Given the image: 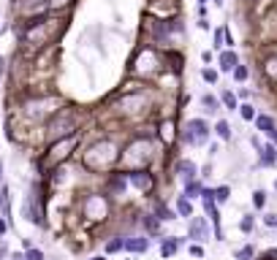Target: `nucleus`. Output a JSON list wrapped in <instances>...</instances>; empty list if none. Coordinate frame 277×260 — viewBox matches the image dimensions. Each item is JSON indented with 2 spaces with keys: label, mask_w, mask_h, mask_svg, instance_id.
<instances>
[{
  "label": "nucleus",
  "mask_w": 277,
  "mask_h": 260,
  "mask_svg": "<svg viewBox=\"0 0 277 260\" xmlns=\"http://www.w3.org/2000/svg\"><path fill=\"white\" fill-rule=\"evenodd\" d=\"M212 171H215L212 160H209V163H204V165L199 168V179H201V182H204V179H209V176H212Z\"/></svg>",
  "instance_id": "2f4dec72"
},
{
  "label": "nucleus",
  "mask_w": 277,
  "mask_h": 260,
  "mask_svg": "<svg viewBox=\"0 0 277 260\" xmlns=\"http://www.w3.org/2000/svg\"><path fill=\"white\" fill-rule=\"evenodd\" d=\"M188 244H190L188 236H163L158 241V252H160L163 260H169V258H174L182 247H188Z\"/></svg>",
  "instance_id": "6e6552de"
},
{
  "label": "nucleus",
  "mask_w": 277,
  "mask_h": 260,
  "mask_svg": "<svg viewBox=\"0 0 277 260\" xmlns=\"http://www.w3.org/2000/svg\"><path fill=\"white\" fill-rule=\"evenodd\" d=\"M199 103H201V111H204L206 117H218L220 109H223L220 98H218V95H212V93H204V95L199 98Z\"/></svg>",
  "instance_id": "dca6fc26"
},
{
  "label": "nucleus",
  "mask_w": 277,
  "mask_h": 260,
  "mask_svg": "<svg viewBox=\"0 0 277 260\" xmlns=\"http://www.w3.org/2000/svg\"><path fill=\"white\" fill-rule=\"evenodd\" d=\"M212 233H215V228H212V222L206 220V214H193L188 220V241H196V244H206L209 238H212Z\"/></svg>",
  "instance_id": "7ed1b4c3"
},
{
  "label": "nucleus",
  "mask_w": 277,
  "mask_h": 260,
  "mask_svg": "<svg viewBox=\"0 0 277 260\" xmlns=\"http://www.w3.org/2000/svg\"><path fill=\"white\" fill-rule=\"evenodd\" d=\"M199 30H212V24H209V19H199Z\"/></svg>",
  "instance_id": "4c0bfd02"
},
{
  "label": "nucleus",
  "mask_w": 277,
  "mask_h": 260,
  "mask_svg": "<svg viewBox=\"0 0 277 260\" xmlns=\"http://www.w3.org/2000/svg\"><path fill=\"white\" fill-rule=\"evenodd\" d=\"M22 217L27 222H33V225H44V212L36 206V192H30L27 198H25L22 203Z\"/></svg>",
  "instance_id": "9b49d317"
},
{
  "label": "nucleus",
  "mask_w": 277,
  "mask_h": 260,
  "mask_svg": "<svg viewBox=\"0 0 277 260\" xmlns=\"http://www.w3.org/2000/svg\"><path fill=\"white\" fill-rule=\"evenodd\" d=\"M228 201H231V185L223 182V185L215 187V203H218V206H226Z\"/></svg>",
  "instance_id": "b1692460"
},
{
  "label": "nucleus",
  "mask_w": 277,
  "mask_h": 260,
  "mask_svg": "<svg viewBox=\"0 0 277 260\" xmlns=\"http://www.w3.org/2000/svg\"><path fill=\"white\" fill-rule=\"evenodd\" d=\"M248 141H250V146H253L255 152H258L261 146H264V136H261V133H253V136H250V139H248Z\"/></svg>",
  "instance_id": "72a5a7b5"
},
{
  "label": "nucleus",
  "mask_w": 277,
  "mask_h": 260,
  "mask_svg": "<svg viewBox=\"0 0 277 260\" xmlns=\"http://www.w3.org/2000/svg\"><path fill=\"white\" fill-rule=\"evenodd\" d=\"M139 228H142V233H147L150 238H155V241H160V238L166 236L163 233V222H160L152 212H142L139 214Z\"/></svg>",
  "instance_id": "0eeeda50"
},
{
  "label": "nucleus",
  "mask_w": 277,
  "mask_h": 260,
  "mask_svg": "<svg viewBox=\"0 0 277 260\" xmlns=\"http://www.w3.org/2000/svg\"><path fill=\"white\" fill-rule=\"evenodd\" d=\"M0 212H3V220L11 222V190H8V185H0Z\"/></svg>",
  "instance_id": "a211bd4d"
},
{
  "label": "nucleus",
  "mask_w": 277,
  "mask_h": 260,
  "mask_svg": "<svg viewBox=\"0 0 277 260\" xmlns=\"http://www.w3.org/2000/svg\"><path fill=\"white\" fill-rule=\"evenodd\" d=\"M212 133L218 141H223V144H231L234 141V127H231V122L226 119V117H218V119L212 122Z\"/></svg>",
  "instance_id": "4468645a"
},
{
  "label": "nucleus",
  "mask_w": 277,
  "mask_h": 260,
  "mask_svg": "<svg viewBox=\"0 0 277 260\" xmlns=\"http://www.w3.org/2000/svg\"><path fill=\"white\" fill-rule=\"evenodd\" d=\"M150 212H152L155 217H158V220L163 222V225H166V222L179 220V217H177V212H174V206H169V203H166L163 198H155V201H152V206H150Z\"/></svg>",
  "instance_id": "f8f14e48"
},
{
  "label": "nucleus",
  "mask_w": 277,
  "mask_h": 260,
  "mask_svg": "<svg viewBox=\"0 0 277 260\" xmlns=\"http://www.w3.org/2000/svg\"><path fill=\"white\" fill-rule=\"evenodd\" d=\"M0 185H6V173H3V160H0Z\"/></svg>",
  "instance_id": "ea45409f"
},
{
  "label": "nucleus",
  "mask_w": 277,
  "mask_h": 260,
  "mask_svg": "<svg viewBox=\"0 0 277 260\" xmlns=\"http://www.w3.org/2000/svg\"><path fill=\"white\" fill-rule=\"evenodd\" d=\"M231 79L236 81V84H245V81L250 79V65H245V63H239L234 71H231Z\"/></svg>",
  "instance_id": "a878e982"
},
{
  "label": "nucleus",
  "mask_w": 277,
  "mask_h": 260,
  "mask_svg": "<svg viewBox=\"0 0 277 260\" xmlns=\"http://www.w3.org/2000/svg\"><path fill=\"white\" fill-rule=\"evenodd\" d=\"M201 192H204V182L201 179H190L182 185V195H188L190 201H196V198L201 201Z\"/></svg>",
  "instance_id": "6ab92c4d"
},
{
  "label": "nucleus",
  "mask_w": 277,
  "mask_h": 260,
  "mask_svg": "<svg viewBox=\"0 0 277 260\" xmlns=\"http://www.w3.org/2000/svg\"><path fill=\"white\" fill-rule=\"evenodd\" d=\"M25 258L27 260H47V252L41 247H30V249H25Z\"/></svg>",
  "instance_id": "c85d7f7f"
},
{
  "label": "nucleus",
  "mask_w": 277,
  "mask_h": 260,
  "mask_svg": "<svg viewBox=\"0 0 277 260\" xmlns=\"http://www.w3.org/2000/svg\"><path fill=\"white\" fill-rule=\"evenodd\" d=\"M188 255H190V258H204V255H206V249H204V244H196V241H190L188 244Z\"/></svg>",
  "instance_id": "c756f323"
},
{
  "label": "nucleus",
  "mask_w": 277,
  "mask_h": 260,
  "mask_svg": "<svg viewBox=\"0 0 277 260\" xmlns=\"http://www.w3.org/2000/svg\"><path fill=\"white\" fill-rule=\"evenodd\" d=\"M8 228H11V222H8V220H3V217H0V238H3V236H6V233H8Z\"/></svg>",
  "instance_id": "c9c22d12"
},
{
  "label": "nucleus",
  "mask_w": 277,
  "mask_h": 260,
  "mask_svg": "<svg viewBox=\"0 0 277 260\" xmlns=\"http://www.w3.org/2000/svg\"><path fill=\"white\" fill-rule=\"evenodd\" d=\"M212 49L215 52H223L226 49V27H215L212 30Z\"/></svg>",
  "instance_id": "bb28decb"
},
{
  "label": "nucleus",
  "mask_w": 277,
  "mask_h": 260,
  "mask_svg": "<svg viewBox=\"0 0 277 260\" xmlns=\"http://www.w3.org/2000/svg\"><path fill=\"white\" fill-rule=\"evenodd\" d=\"M212 136H215L212 122L204 119V117H190L179 130V144L188 146V149H201V146H209Z\"/></svg>",
  "instance_id": "f257e3e1"
},
{
  "label": "nucleus",
  "mask_w": 277,
  "mask_h": 260,
  "mask_svg": "<svg viewBox=\"0 0 277 260\" xmlns=\"http://www.w3.org/2000/svg\"><path fill=\"white\" fill-rule=\"evenodd\" d=\"M258 258V252H255L253 244H245V247L234 249V260H255Z\"/></svg>",
  "instance_id": "393cba45"
},
{
  "label": "nucleus",
  "mask_w": 277,
  "mask_h": 260,
  "mask_svg": "<svg viewBox=\"0 0 277 260\" xmlns=\"http://www.w3.org/2000/svg\"><path fill=\"white\" fill-rule=\"evenodd\" d=\"M218 152H220V144H218V141H209V146H206V155H209V157H218Z\"/></svg>",
  "instance_id": "f704fd0d"
},
{
  "label": "nucleus",
  "mask_w": 277,
  "mask_h": 260,
  "mask_svg": "<svg viewBox=\"0 0 277 260\" xmlns=\"http://www.w3.org/2000/svg\"><path fill=\"white\" fill-rule=\"evenodd\" d=\"M236 228H239V233H245V236H250V233L255 231V214L248 212V214H242L239 222H236Z\"/></svg>",
  "instance_id": "4be33fe9"
},
{
  "label": "nucleus",
  "mask_w": 277,
  "mask_h": 260,
  "mask_svg": "<svg viewBox=\"0 0 277 260\" xmlns=\"http://www.w3.org/2000/svg\"><path fill=\"white\" fill-rule=\"evenodd\" d=\"M212 3H215V6H218V8H220V6H223V3H226V0H212Z\"/></svg>",
  "instance_id": "c03bdc74"
},
{
  "label": "nucleus",
  "mask_w": 277,
  "mask_h": 260,
  "mask_svg": "<svg viewBox=\"0 0 277 260\" xmlns=\"http://www.w3.org/2000/svg\"><path fill=\"white\" fill-rule=\"evenodd\" d=\"M90 260H106V255H93Z\"/></svg>",
  "instance_id": "79ce46f5"
},
{
  "label": "nucleus",
  "mask_w": 277,
  "mask_h": 260,
  "mask_svg": "<svg viewBox=\"0 0 277 260\" xmlns=\"http://www.w3.org/2000/svg\"><path fill=\"white\" fill-rule=\"evenodd\" d=\"M264 228H269V231H277V212H264Z\"/></svg>",
  "instance_id": "7c9ffc66"
},
{
  "label": "nucleus",
  "mask_w": 277,
  "mask_h": 260,
  "mask_svg": "<svg viewBox=\"0 0 277 260\" xmlns=\"http://www.w3.org/2000/svg\"><path fill=\"white\" fill-rule=\"evenodd\" d=\"M236 114L242 117V122H255V117H258V109H255L250 100H245V103H239V111Z\"/></svg>",
  "instance_id": "5701e85b"
},
{
  "label": "nucleus",
  "mask_w": 277,
  "mask_h": 260,
  "mask_svg": "<svg viewBox=\"0 0 277 260\" xmlns=\"http://www.w3.org/2000/svg\"><path fill=\"white\" fill-rule=\"evenodd\" d=\"M201 79H204L206 84H218L220 81V71L212 68V65H204V68H201Z\"/></svg>",
  "instance_id": "cd10ccee"
},
{
  "label": "nucleus",
  "mask_w": 277,
  "mask_h": 260,
  "mask_svg": "<svg viewBox=\"0 0 277 260\" xmlns=\"http://www.w3.org/2000/svg\"><path fill=\"white\" fill-rule=\"evenodd\" d=\"M196 3H199V6H206V3H209V0H196Z\"/></svg>",
  "instance_id": "a18cd8bd"
},
{
  "label": "nucleus",
  "mask_w": 277,
  "mask_h": 260,
  "mask_svg": "<svg viewBox=\"0 0 277 260\" xmlns=\"http://www.w3.org/2000/svg\"><path fill=\"white\" fill-rule=\"evenodd\" d=\"M215 60H218V71H220V73H228V76H231V71L242 63L239 54H236L234 49H223V52H218V57H215Z\"/></svg>",
  "instance_id": "ddd939ff"
},
{
  "label": "nucleus",
  "mask_w": 277,
  "mask_h": 260,
  "mask_svg": "<svg viewBox=\"0 0 277 260\" xmlns=\"http://www.w3.org/2000/svg\"><path fill=\"white\" fill-rule=\"evenodd\" d=\"M174 212H177L179 220H190V217L196 214V206H193V201H190L188 195H182V192H179V195L174 198Z\"/></svg>",
  "instance_id": "2eb2a0df"
},
{
  "label": "nucleus",
  "mask_w": 277,
  "mask_h": 260,
  "mask_svg": "<svg viewBox=\"0 0 277 260\" xmlns=\"http://www.w3.org/2000/svg\"><path fill=\"white\" fill-rule=\"evenodd\" d=\"M201 60H204L206 65H212V60H215V54L212 52H201Z\"/></svg>",
  "instance_id": "e433bc0d"
},
{
  "label": "nucleus",
  "mask_w": 277,
  "mask_h": 260,
  "mask_svg": "<svg viewBox=\"0 0 277 260\" xmlns=\"http://www.w3.org/2000/svg\"><path fill=\"white\" fill-rule=\"evenodd\" d=\"M272 190H275V195H277V176H275V182H272Z\"/></svg>",
  "instance_id": "37998d69"
},
{
  "label": "nucleus",
  "mask_w": 277,
  "mask_h": 260,
  "mask_svg": "<svg viewBox=\"0 0 277 260\" xmlns=\"http://www.w3.org/2000/svg\"><path fill=\"white\" fill-rule=\"evenodd\" d=\"M128 176H125V171H112L106 176V185H103V195L106 198H117V195H125V190H128Z\"/></svg>",
  "instance_id": "39448f33"
},
{
  "label": "nucleus",
  "mask_w": 277,
  "mask_h": 260,
  "mask_svg": "<svg viewBox=\"0 0 277 260\" xmlns=\"http://www.w3.org/2000/svg\"><path fill=\"white\" fill-rule=\"evenodd\" d=\"M220 103H223L226 111H239V98H236L234 90H220Z\"/></svg>",
  "instance_id": "aec40b11"
},
{
  "label": "nucleus",
  "mask_w": 277,
  "mask_h": 260,
  "mask_svg": "<svg viewBox=\"0 0 277 260\" xmlns=\"http://www.w3.org/2000/svg\"><path fill=\"white\" fill-rule=\"evenodd\" d=\"M236 98H239V103H245V100H250V98H253V93H250V90H248L245 84H242L239 90H236Z\"/></svg>",
  "instance_id": "473e14b6"
},
{
  "label": "nucleus",
  "mask_w": 277,
  "mask_h": 260,
  "mask_svg": "<svg viewBox=\"0 0 277 260\" xmlns=\"http://www.w3.org/2000/svg\"><path fill=\"white\" fill-rule=\"evenodd\" d=\"M250 203H253L255 212H266V206H269V192L266 190H253V195H250Z\"/></svg>",
  "instance_id": "412c9836"
},
{
  "label": "nucleus",
  "mask_w": 277,
  "mask_h": 260,
  "mask_svg": "<svg viewBox=\"0 0 277 260\" xmlns=\"http://www.w3.org/2000/svg\"><path fill=\"white\" fill-rule=\"evenodd\" d=\"M171 173L185 185V182H190V179H199V165H196V160H190V157H177L174 165H171Z\"/></svg>",
  "instance_id": "423d86ee"
},
{
  "label": "nucleus",
  "mask_w": 277,
  "mask_h": 260,
  "mask_svg": "<svg viewBox=\"0 0 277 260\" xmlns=\"http://www.w3.org/2000/svg\"><path fill=\"white\" fill-rule=\"evenodd\" d=\"M255 133H261L266 141H272V144H277V119L275 114H269V111H258V117H255Z\"/></svg>",
  "instance_id": "20e7f679"
},
{
  "label": "nucleus",
  "mask_w": 277,
  "mask_h": 260,
  "mask_svg": "<svg viewBox=\"0 0 277 260\" xmlns=\"http://www.w3.org/2000/svg\"><path fill=\"white\" fill-rule=\"evenodd\" d=\"M8 260H27V258H25V252H11L8 255Z\"/></svg>",
  "instance_id": "58836bf2"
},
{
  "label": "nucleus",
  "mask_w": 277,
  "mask_h": 260,
  "mask_svg": "<svg viewBox=\"0 0 277 260\" xmlns=\"http://www.w3.org/2000/svg\"><path fill=\"white\" fill-rule=\"evenodd\" d=\"M152 247V238L147 233H128L125 236V252L128 255H147Z\"/></svg>",
  "instance_id": "1a4fd4ad"
},
{
  "label": "nucleus",
  "mask_w": 277,
  "mask_h": 260,
  "mask_svg": "<svg viewBox=\"0 0 277 260\" xmlns=\"http://www.w3.org/2000/svg\"><path fill=\"white\" fill-rule=\"evenodd\" d=\"M125 176H128V185L142 195H152L155 187H158V176L150 168H130V171H125Z\"/></svg>",
  "instance_id": "f03ea898"
},
{
  "label": "nucleus",
  "mask_w": 277,
  "mask_h": 260,
  "mask_svg": "<svg viewBox=\"0 0 277 260\" xmlns=\"http://www.w3.org/2000/svg\"><path fill=\"white\" fill-rule=\"evenodd\" d=\"M255 155H258V160H255L253 171H261V168H277V144H272V141L264 139V146H261Z\"/></svg>",
  "instance_id": "9d476101"
},
{
  "label": "nucleus",
  "mask_w": 277,
  "mask_h": 260,
  "mask_svg": "<svg viewBox=\"0 0 277 260\" xmlns=\"http://www.w3.org/2000/svg\"><path fill=\"white\" fill-rule=\"evenodd\" d=\"M6 255H8V247L6 244H0V258H6Z\"/></svg>",
  "instance_id": "a19ab883"
},
{
  "label": "nucleus",
  "mask_w": 277,
  "mask_h": 260,
  "mask_svg": "<svg viewBox=\"0 0 277 260\" xmlns=\"http://www.w3.org/2000/svg\"><path fill=\"white\" fill-rule=\"evenodd\" d=\"M117 252H125V233H114L103 241V255H117Z\"/></svg>",
  "instance_id": "f3484780"
}]
</instances>
